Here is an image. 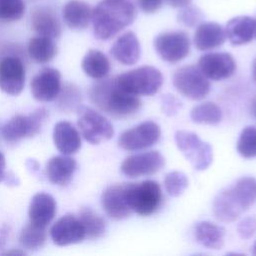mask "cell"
I'll use <instances>...</instances> for the list:
<instances>
[{"label":"cell","instance_id":"obj_17","mask_svg":"<svg viewBox=\"0 0 256 256\" xmlns=\"http://www.w3.org/2000/svg\"><path fill=\"white\" fill-rule=\"evenodd\" d=\"M101 205L106 215L114 220H124L133 213L126 197L125 184L111 185L101 195Z\"/></svg>","mask_w":256,"mask_h":256},{"label":"cell","instance_id":"obj_4","mask_svg":"<svg viewBox=\"0 0 256 256\" xmlns=\"http://www.w3.org/2000/svg\"><path fill=\"white\" fill-rule=\"evenodd\" d=\"M125 189L132 212L140 216H151L162 205V190L156 181L146 180L140 183H127Z\"/></svg>","mask_w":256,"mask_h":256},{"label":"cell","instance_id":"obj_36","mask_svg":"<svg viewBox=\"0 0 256 256\" xmlns=\"http://www.w3.org/2000/svg\"><path fill=\"white\" fill-rule=\"evenodd\" d=\"M203 19H204V14L202 13V11L199 8L191 5L181 8L180 12L177 15L178 22L190 28L200 25Z\"/></svg>","mask_w":256,"mask_h":256},{"label":"cell","instance_id":"obj_11","mask_svg":"<svg viewBox=\"0 0 256 256\" xmlns=\"http://www.w3.org/2000/svg\"><path fill=\"white\" fill-rule=\"evenodd\" d=\"M160 137V126L153 121H145L124 131L118 139V145L126 151H140L155 145Z\"/></svg>","mask_w":256,"mask_h":256},{"label":"cell","instance_id":"obj_28","mask_svg":"<svg viewBox=\"0 0 256 256\" xmlns=\"http://www.w3.org/2000/svg\"><path fill=\"white\" fill-rule=\"evenodd\" d=\"M28 54L37 63H48L57 55V45L52 38L34 37L29 41Z\"/></svg>","mask_w":256,"mask_h":256},{"label":"cell","instance_id":"obj_15","mask_svg":"<svg viewBox=\"0 0 256 256\" xmlns=\"http://www.w3.org/2000/svg\"><path fill=\"white\" fill-rule=\"evenodd\" d=\"M198 68L209 80L221 81L230 78L235 73L236 61L229 53H207L199 59Z\"/></svg>","mask_w":256,"mask_h":256},{"label":"cell","instance_id":"obj_16","mask_svg":"<svg viewBox=\"0 0 256 256\" xmlns=\"http://www.w3.org/2000/svg\"><path fill=\"white\" fill-rule=\"evenodd\" d=\"M62 88L61 74L55 68H44L31 81V93L39 102H51L57 99Z\"/></svg>","mask_w":256,"mask_h":256},{"label":"cell","instance_id":"obj_1","mask_svg":"<svg viewBox=\"0 0 256 256\" xmlns=\"http://www.w3.org/2000/svg\"><path fill=\"white\" fill-rule=\"evenodd\" d=\"M136 8L130 0H103L92 10L94 36L109 40L130 26L136 18Z\"/></svg>","mask_w":256,"mask_h":256},{"label":"cell","instance_id":"obj_23","mask_svg":"<svg viewBox=\"0 0 256 256\" xmlns=\"http://www.w3.org/2000/svg\"><path fill=\"white\" fill-rule=\"evenodd\" d=\"M31 24L39 36L59 38L62 32L60 20L50 7H37L31 14Z\"/></svg>","mask_w":256,"mask_h":256},{"label":"cell","instance_id":"obj_6","mask_svg":"<svg viewBox=\"0 0 256 256\" xmlns=\"http://www.w3.org/2000/svg\"><path fill=\"white\" fill-rule=\"evenodd\" d=\"M48 116V111L45 108H38L29 115L17 114L3 126L1 135L9 143L33 138L40 133Z\"/></svg>","mask_w":256,"mask_h":256},{"label":"cell","instance_id":"obj_21","mask_svg":"<svg viewBox=\"0 0 256 256\" xmlns=\"http://www.w3.org/2000/svg\"><path fill=\"white\" fill-rule=\"evenodd\" d=\"M77 169V162L68 155L52 157L46 165V176L48 180L57 186H67Z\"/></svg>","mask_w":256,"mask_h":256},{"label":"cell","instance_id":"obj_12","mask_svg":"<svg viewBox=\"0 0 256 256\" xmlns=\"http://www.w3.org/2000/svg\"><path fill=\"white\" fill-rule=\"evenodd\" d=\"M165 165L164 156L158 151L138 153L127 157L120 170L128 178L150 176L159 172Z\"/></svg>","mask_w":256,"mask_h":256},{"label":"cell","instance_id":"obj_8","mask_svg":"<svg viewBox=\"0 0 256 256\" xmlns=\"http://www.w3.org/2000/svg\"><path fill=\"white\" fill-rule=\"evenodd\" d=\"M174 88L184 97L191 100H202L210 92L209 79L193 65L179 68L173 75Z\"/></svg>","mask_w":256,"mask_h":256},{"label":"cell","instance_id":"obj_45","mask_svg":"<svg viewBox=\"0 0 256 256\" xmlns=\"http://www.w3.org/2000/svg\"><path fill=\"white\" fill-rule=\"evenodd\" d=\"M252 252H253L254 255H256V242H255V244H254V246H253V251H252Z\"/></svg>","mask_w":256,"mask_h":256},{"label":"cell","instance_id":"obj_10","mask_svg":"<svg viewBox=\"0 0 256 256\" xmlns=\"http://www.w3.org/2000/svg\"><path fill=\"white\" fill-rule=\"evenodd\" d=\"M191 42L183 31H169L159 34L154 39V48L159 57L168 63H177L190 53Z\"/></svg>","mask_w":256,"mask_h":256},{"label":"cell","instance_id":"obj_39","mask_svg":"<svg viewBox=\"0 0 256 256\" xmlns=\"http://www.w3.org/2000/svg\"><path fill=\"white\" fill-rule=\"evenodd\" d=\"M164 0H137L140 9L147 14L156 13L163 5Z\"/></svg>","mask_w":256,"mask_h":256},{"label":"cell","instance_id":"obj_20","mask_svg":"<svg viewBox=\"0 0 256 256\" xmlns=\"http://www.w3.org/2000/svg\"><path fill=\"white\" fill-rule=\"evenodd\" d=\"M226 35L234 46H241L256 40V18L250 16H237L228 21Z\"/></svg>","mask_w":256,"mask_h":256},{"label":"cell","instance_id":"obj_3","mask_svg":"<svg viewBox=\"0 0 256 256\" xmlns=\"http://www.w3.org/2000/svg\"><path fill=\"white\" fill-rule=\"evenodd\" d=\"M89 97L101 111L117 119L130 117L141 108L140 99L124 91L115 78L99 80L90 88Z\"/></svg>","mask_w":256,"mask_h":256},{"label":"cell","instance_id":"obj_26","mask_svg":"<svg viewBox=\"0 0 256 256\" xmlns=\"http://www.w3.org/2000/svg\"><path fill=\"white\" fill-rule=\"evenodd\" d=\"M63 18L70 29L84 30L91 22L92 9L84 1L71 0L64 6Z\"/></svg>","mask_w":256,"mask_h":256},{"label":"cell","instance_id":"obj_41","mask_svg":"<svg viewBox=\"0 0 256 256\" xmlns=\"http://www.w3.org/2000/svg\"><path fill=\"white\" fill-rule=\"evenodd\" d=\"M5 169H6V159L5 156L0 152V182L4 181L5 178Z\"/></svg>","mask_w":256,"mask_h":256},{"label":"cell","instance_id":"obj_29","mask_svg":"<svg viewBox=\"0 0 256 256\" xmlns=\"http://www.w3.org/2000/svg\"><path fill=\"white\" fill-rule=\"evenodd\" d=\"M85 229L86 237L90 239H98L106 232V222L103 217L97 214L89 207H84L79 212L78 217Z\"/></svg>","mask_w":256,"mask_h":256},{"label":"cell","instance_id":"obj_35","mask_svg":"<svg viewBox=\"0 0 256 256\" xmlns=\"http://www.w3.org/2000/svg\"><path fill=\"white\" fill-rule=\"evenodd\" d=\"M188 178L181 171H172L165 176L164 187L167 194L171 197H179L188 187Z\"/></svg>","mask_w":256,"mask_h":256},{"label":"cell","instance_id":"obj_31","mask_svg":"<svg viewBox=\"0 0 256 256\" xmlns=\"http://www.w3.org/2000/svg\"><path fill=\"white\" fill-rule=\"evenodd\" d=\"M47 240L45 228H40L32 224L26 225L19 236V242L23 249L36 251L41 249Z\"/></svg>","mask_w":256,"mask_h":256},{"label":"cell","instance_id":"obj_14","mask_svg":"<svg viewBox=\"0 0 256 256\" xmlns=\"http://www.w3.org/2000/svg\"><path fill=\"white\" fill-rule=\"evenodd\" d=\"M50 236L55 245L65 247L81 243L86 238V233L78 217L66 214L53 224Z\"/></svg>","mask_w":256,"mask_h":256},{"label":"cell","instance_id":"obj_13","mask_svg":"<svg viewBox=\"0 0 256 256\" xmlns=\"http://www.w3.org/2000/svg\"><path fill=\"white\" fill-rule=\"evenodd\" d=\"M26 80L23 62L14 56H7L0 61V90L11 96L22 93Z\"/></svg>","mask_w":256,"mask_h":256},{"label":"cell","instance_id":"obj_44","mask_svg":"<svg viewBox=\"0 0 256 256\" xmlns=\"http://www.w3.org/2000/svg\"><path fill=\"white\" fill-rule=\"evenodd\" d=\"M252 111H253V114L254 116L256 117V98L253 100L252 102Z\"/></svg>","mask_w":256,"mask_h":256},{"label":"cell","instance_id":"obj_9","mask_svg":"<svg viewBox=\"0 0 256 256\" xmlns=\"http://www.w3.org/2000/svg\"><path fill=\"white\" fill-rule=\"evenodd\" d=\"M78 127L83 138L92 145H98L114 136L111 122L96 110L89 107L78 109Z\"/></svg>","mask_w":256,"mask_h":256},{"label":"cell","instance_id":"obj_27","mask_svg":"<svg viewBox=\"0 0 256 256\" xmlns=\"http://www.w3.org/2000/svg\"><path fill=\"white\" fill-rule=\"evenodd\" d=\"M110 61L108 57L99 50H89L83 60L82 69L84 73L95 80L104 79L110 72Z\"/></svg>","mask_w":256,"mask_h":256},{"label":"cell","instance_id":"obj_7","mask_svg":"<svg viewBox=\"0 0 256 256\" xmlns=\"http://www.w3.org/2000/svg\"><path fill=\"white\" fill-rule=\"evenodd\" d=\"M175 142L178 149L195 170L204 171L212 164L213 149L209 143L201 140L197 134L179 130L175 133Z\"/></svg>","mask_w":256,"mask_h":256},{"label":"cell","instance_id":"obj_30","mask_svg":"<svg viewBox=\"0 0 256 256\" xmlns=\"http://www.w3.org/2000/svg\"><path fill=\"white\" fill-rule=\"evenodd\" d=\"M190 118L194 123L216 125L223 118L222 110L218 105L212 102H204L192 108Z\"/></svg>","mask_w":256,"mask_h":256},{"label":"cell","instance_id":"obj_38","mask_svg":"<svg viewBox=\"0 0 256 256\" xmlns=\"http://www.w3.org/2000/svg\"><path fill=\"white\" fill-rule=\"evenodd\" d=\"M238 234L242 239H249L256 234V218L246 217L237 226Z\"/></svg>","mask_w":256,"mask_h":256},{"label":"cell","instance_id":"obj_25","mask_svg":"<svg viewBox=\"0 0 256 256\" xmlns=\"http://www.w3.org/2000/svg\"><path fill=\"white\" fill-rule=\"evenodd\" d=\"M225 235L224 228L211 221H200L194 228L195 240L207 249H222L225 244Z\"/></svg>","mask_w":256,"mask_h":256},{"label":"cell","instance_id":"obj_18","mask_svg":"<svg viewBox=\"0 0 256 256\" xmlns=\"http://www.w3.org/2000/svg\"><path fill=\"white\" fill-rule=\"evenodd\" d=\"M57 212V203L53 196L47 193L35 194L29 204V223L45 228L52 222Z\"/></svg>","mask_w":256,"mask_h":256},{"label":"cell","instance_id":"obj_37","mask_svg":"<svg viewBox=\"0 0 256 256\" xmlns=\"http://www.w3.org/2000/svg\"><path fill=\"white\" fill-rule=\"evenodd\" d=\"M161 106L163 113L167 116H174L182 108V103L174 95L165 94L161 97Z\"/></svg>","mask_w":256,"mask_h":256},{"label":"cell","instance_id":"obj_24","mask_svg":"<svg viewBox=\"0 0 256 256\" xmlns=\"http://www.w3.org/2000/svg\"><path fill=\"white\" fill-rule=\"evenodd\" d=\"M227 39L225 29L216 22H203L197 26L194 44L199 51H209L222 46Z\"/></svg>","mask_w":256,"mask_h":256},{"label":"cell","instance_id":"obj_19","mask_svg":"<svg viewBox=\"0 0 256 256\" xmlns=\"http://www.w3.org/2000/svg\"><path fill=\"white\" fill-rule=\"evenodd\" d=\"M53 141L56 149L63 155L76 154L82 146L81 136L77 128L68 122L60 121L53 129Z\"/></svg>","mask_w":256,"mask_h":256},{"label":"cell","instance_id":"obj_5","mask_svg":"<svg viewBox=\"0 0 256 256\" xmlns=\"http://www.w3.org/2000/svg\"><path fill=\"white\" fill-rule=\"evenodd\" d=\"M116 83L135 96H153L163 84V75L153 66H142L115 77Z\"/></svg>","mask_w":256,"mask_h":256},{"label":"cell","instance_id":"obj_43","mask_svg":"<svg viewBox=\"0 0 256 256\" xmlns=\"http://www.w3.org/2000/svg\"><path fill=\"white\" fill-rule=\"evenodd\" d=\"M24 255L25 254V252L24 251H19V250H17V251H15V250H13V251H8V252H6L5 253V255Z\"/></svg>","mask_w":256,"mask_h":256},{"label":"cell","instance_id":"obj_33","mask_svg":"<svg viewBox=\"0 0 256 256\" xmlns=\"http://www.w3.org/2000/svg\"><path fill=\"white\" fill-rule=\"evenodd\" d=\"M58 105L63 111L71 112L81 107V93L78 88L72 84H67L61 88L57 97Z\"/></svg>","mask_w":256,"mask_h":256},{"label":"cell","instance_id":"obj_32","mask_svg":"<svg viewBox=\"0 0 256 256\" xmlns=\"http://www.w3.org/2000/svg\"><path fill=\"white\" fill-rule=\"evenodd\" d=\"M236 148L243 158L251 159L256 157V127L248 126L242 130Z\"/></svg>","mask_w":256,"mask_h":256},{"label":"cell","instance_id":"obj_2","mask_svg":"<svg viewBox=\"0 0 256 256\" xmlns=\"http://www.w3.org/2000/svg\"><path fill=\"white\" fill-rule=\"evenodd\" d=\"M256 202V179L242 177L221 190L213 201V214L223 223L236 221Z\"/></svg>","mask_w":256,"mask_h":256},{"label":"cell","instance_id":"obj_22","mask_svg":"<svg viewBox=\"0 0 256 256\" xmlns=\"http://www.w3.org/2000/svg\"><path fill=\"white\" fill-rule=\"evenodd\" d=\"M110 53L123 65L136 64L141 56V46L136 34L129 31L121 35L112 45Z\"/></svg>","mask_w":256,"mask_h":256},{"label":"cell","instance_id":"obj_34","mask_svg":"<svg viewBox=\"0 0 256 256\" xmlns=\"http://www.w3.org/2000/svg\"><path fill=\"white\" fill-rule=\"evenodd\" d=\"M26 10L23 0H0V21L15 22L20 20Z\"/></svg>","mask_w":256,"mask_h":256},{"label":"cell","instance_id":"obj_40","mask_svg":"<svg viewBox=\"0 0 256 256\" xmlns=\"http://www.w3.org/2000/svg\"><path fill=\"white\" fill-rule=\"evenodd\" d=\"M173 8H183L191 4L192 0H165Z\"/></svg>","mask_w":256,"mask_h":256},{"label":"cell","instance_id":"obj_42","mask_svg":"<svg viewBox=\"0 0 256 256\" xmlns=\"http://www.w3.org/2000/svg\"><path fill=\"white\" fill-rule=\"evenodd\" d=\"M252 77H253V80L256 82V59H254L252 63Z\"/></svg>","mask_w":256,"mask_h":256}]
</instances>
